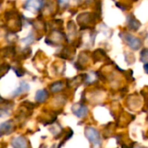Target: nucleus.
Here are the masks:
<instances>
[{
	"label": "nucleus",
	"mask_w": 148,
	"mask_h": 148,
	"mask_svg": "<svg viewBox=\"0 0 148 148\" xmlns=\"http://www.w3.org/2000/svg\"><path fill=\"white\" fill-rule=\"evenodd\" d=\"M85 136L89 140L94 148H101L102 145L101 136L100 132L94 127H85Z\"/></svg>",
	"instance_id": "obj_1"
},
{
	"label": "nucleus",
	"mask_w": 148,
	"mask_h": 148,
	"mask_svg": "<svg viewBox=\"0 0 148 148\" xmlns=\"http://www.w3.org/2000/svg\"><path fill=\"white\" fill-rule=\"evenodd\" d=\"M120 37L125 42V43L133 50H138L142 46V41L140 38L128 33V32H121L120 33Z\"/></svg>",
	"instance_id": "obj_2"
},
{
	"label": "nucleus",
	"mask_w": 148,
	"mask_h": 148,
	"mask_svg": "<svg viewBox=\"0 0 148 148\" xmlns=\"http://www.w3.org/2000/svg\"><path fill=\"white\" fill-rule=\"evenodd\" d=\"M71 109L72 113L80 119H83L88 114V108L82 102L74 104Z\"/></svg>",
	"instance_id": "obj_3"
},
{
	"label": "nucleus",
	"mask_w": 148,
	"mask_h": 148,
	"mask_svg": "<svg viewBox=\"0 0 148 148\" xmlns=\"http://www.w3.org/2000/svg\"><path fill=\"white\" fill-rule=\"evenodd\" d=\"M15 123L14 121L9 120L0 124V136L10 135L15 131Z\"/></svg>",
	"instance_id": "obj_4"
},
{
	"label": "nucleus",
	"mask_w": 148,
	"mask_h": 148,
	"mask_svg": "<svg viewBox=\"0 0 148 148\" xmlns=\"http://www.w3.org/2000/svg\"><path fill=\"white\" fill-rule=\"evenodd\" d=\"M10 144L13 148H29V147L27 138L23 135L14 137L11 140Z\"/></svg>",
	"instance_id": "obj_5"
},
{
	"label": "nucleus",
	"mask_w": 148,
	"mask_h": 148,
	"mask_svg": "<svg viewBox=\"0 0 148 148\" xmlns=\"http://www.w3.org/2000/svg\"><path fill=\"white\" fill-rule=\"evenodd\" d=\"M44 5V2L42 0H27L24 3L23 7L29 11H38Z\"/></svg>",
	"instance_id": "obj_6"
},
{
	"label": "nucleus",
	"mask_w": 148,
	"mask_h": 148,
	"mask_svg": "<svg viewBox=\"0 0 148 148\" xmlns=\"http://www.w3.org/2000/svg\"><path fill=\"white\" fill-rule=\"evenodd\" d=\"M127 25L129 29L137 31L141 26V23L133 16V15H128L127 16Z\"/></svg>",
	"instance_id": "obj_7"
},
{
	"label": "nucleus",
	"mask_w": 148,
	"mask_h": 148,
	"mask_svg": "<svg viewBox=\"0 0 148 148\" xmlns=\"http://www.w3.org/2000/svg\"><path fill=\"white\" fill-rule=\"evenodd\" d=\"M49 98V92L46 89H39L36 91L35 100L37 103H43Z\"/></svg>",
	"instance_id": "obj_8"
},
{
	"label": "nucleus",
	"mask_w": 148,
	"mask_h": 148,
	"mask_svg": "<svg viewBox=\"0 0 148 148\" xmlns=\"http://www.w3.org/2000/svg\"><path fill=\"white\" fill-rule=\"evenodd\" d=\"M29 90V85L26 82H20V85L19 87L12 93V96L13 97H16V96H18L20 95H22L23 93H25V92H28Z\"/></svg>",
	"instance_id": "obj_9"
},
{
	"label": "nucleus",
	"mask_w": 148,
	"mask_h": 148,
	"mask_svg": "<svg viewBox=\"0 0 148 148\" xmlns=\"http://www.w3.org/2000/svg\"><path fill=\"white\" fill-rule=\"evenodd\" d=\"M64 88V83L62 81H57L53 82L50 86H49V90L53 93V94H56L61 92Z\"/></svg>",
	"instance_id": "obj_10"
},
{
	"label": "nucleus",
	"mask_w": 148,
	"mask_h": 148,
	"mask_svg": "<svg viewBox=\"0 0 148 148\" xmlns=\"http://www.w3.org/2000/svg\"><path fill=\"white\" fill-rule=\"evenodd\" d=\"M140 62L148 63V49H143L140 51Z\"/></svg>",
	"instance_id": "obj_11"
},
{
	"label": "nucleus",
	"mask_w": 148,
	"mask_h": 148,
	"mask_svg": "<svg viewBox=\"0 0 148 148\" xmlns=\"http://www.w3.org/2000/svg\"><path fill=\"white\" fill-rule=\"evenodd\" d=\"M10 69V66L8 64H2L0 65V78L3 77L9 70Z\"/></svg>",
	"instance_id": "obj_12"
},
{
	"label": "nucleus",
	"mask_w": 148,
	"mask_h": 148,
	"mask_svg": "<svg viewBox=\"0 0 148 148\" xmlns=\"http://www.w3.org/2000/svg\"><path fill=\"white\" fill-rule=\"evenodd\" d=\"M23 42H24V43H26V44H30L33 41H34V37H33V36L31 35V34H29L27 37H25V38H23L22 40H21Z\"/></svg>",
	"instance_id": "obj_13"
},
{
	"label": "nucleus",
	"mask_w": 148,
	"mask_h": 148,
	"mask_svg": "<svg viewBox=\"0 0 148 148\" xmlns=\"http://www.w3.org/2000/svg\"><path fill=\"white\" fill-rule=\"evenodd\" d=\"M6 38H7V41L9 42H14L17 39V36L15 34H8L6 36Z\"/></svg>",
	"instance_id": "obj_14"
},
{
	"label": "nucleus",
	"mask_w": 148,
	"mask_h": 148,
	"mask_svg": "<svg viewBox=\"0 0 148 148\" xmlns=\"http://www.w3.org/2000/svg\"><path fill=\"white\" fill-rule=\"evenodd\" d=\"M8 114H9L8 108H0V117H3L5 115H8Z\"/></svg>",
	"instance_id": "obj_15"
},
{
	"label": "nucleus",
	"mask_w": 148,
	"mask_h": 148,
	"mask_svg": "<svg viewBox=\"0 0 148 148\" xmlns=\"http://www.w3.org/2000/svg\"><path fill=\"white\" fill-rule=\"evenodd\" d=\"M58 3H59V4H60L61 6L65 7V6H67V5L69 4V0H58Z\"/></svg>",
	"instance_id": "obj_16"
},
{
	"label": "nucleus",
	"mask_w": 148,
	"mask_h": 148,
	"mask_svg": "<svg viewBox=\"0 0 148 148\" xmlns=\"http://www.w3.org/2000/svg\"><path fill=\"white\" fill-rule=\"evenodd\" d=\"M144 69H145L146 73L148 74V63H145V65H144Z\"/></svg>",
	"instance_id": "obj_17"
},
{
	"label": "nucleus",
	"mask_w": 148,
	"mask_h": 148,
	"mask_svg": "<svg viewBox=\"0 0 148 148\" xmlns=\"http://www.w3.org/2000/svg\"><path fill=\"white\" fill-rule=\"evenodd\" d=\"M62 143H61V144H60V145H59L58 147H56V145H53V146H52V147H51V148H60L61 147H62Z\"/></svg>",
	"instance_id": "obj_18"
},
{
	"label": "nucleus",
	"mask_w": 148,
	"mask_h": 148,
	"mask_svg": "<svg viewBox=\"0 0 148 148\" xmlns=\"http://www.w3.org/2000/svg\"><path fill=\"white\" fill-rule=\"evenodd\" d=\"M0 102H3V100L1 99V97H0Z\"/></svg>",
	"instance_id": "obj_19"
}]
</instances>
